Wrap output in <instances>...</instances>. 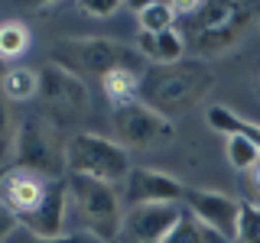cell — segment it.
Listing matches in <instances>:
<instances>
[{"instance_id": "3957f363", "label": "cell", "mask_w": 260, "mask_h": 243, "mask_svg": "<svg viewBox=\"0 0 260 243\" xmlns=\"http://www.w3.org/2000/svg\"><path fill=\"white\" fill-rule=\"evenodd\" d=\"M52 65L72 71V75H111L117 68H130L134 55L114 39L101 36H81V39H62L52 46Z\"/></svg>"}, {"instance_id": "83f0119b", "label": "cell", "mask_w": 260, "mask_h": 243, "mask_svg": "<svg viewBox=\"0 0 260 243\" xmlns=\"http://www.w3.org/2000/svg\"><path fill=\"white\" fill-rule=\"evenodd\" d=\"M0 182H4V169H0Z\"/></svg>"}, {"instance_id": "cb8c5ba5", "label": "cell", "mask_w": 260, "mask_h": 243, "mask_svg": "<svg viewBox=\"0 0 260 243\" xmlns=\"http://www.w3.org/2000/svg\"><path fill=\"white\" fill-rule=\"evenodd\" d=\"M244 198H247V205L260 208V159L244 172Z\"/></svg>"}, {"instance_id": "5b68a950", "label": "cell", "mask_w": 260, "mask_h": 243, "mask_svg": "<svg viewBox=\"0 0 260 243\" xmlns=\"http://www.w3.org/2000/svg\"><path fill=\"white\" fill-rule=\"evenodd\" d=\"M13 159L16 169H26L43 178H59L65 172V143H59L52 124L32 117L23 120V127H16Z\"/></svg>"}, {"instance_id": "7c38bea8", "label": "cell", "mask_w": 260, "mask_h": 243, "mask_svg": "<svg viewBox=\"0 0 260 243\" xmlns=\"http://www.w3.org/2000/svg\"><path fill=\"white\" fill-rule=\"evenodd\" d=\"M65 217H69V185L62 178H52L46 188V198L23 221V227L36 237H59V233H65Z\"/></svg>"}, {"instance_id": "4fadbf2b", "label": "cell", "mask_w": 260, "mask_h": 243, "mask_svg": "<svg viewBox=\"0 0 260 243\" xmlns=\"http://www.w3.org/2000/svg\"><path fill=\"white\" fill-rule=\"evenodd\" d=\"M137 46H140V55L153 59L156 65H176V62H182L185 36L176 26L166 29V32H140V36H137Z\"/></svg>"}, {"instance_id": "e0dca14e", "label": "cell", "mask_w": 260, "mask_h": 243, "mask_svg": "<svg viewBox=\"0 0 260 243\" xmlns=\"http://www.w3.org/2000/svg\"><path fill=\"white\" fill-rule=\"evenodd\" d=\"M101 85H104V94L114 101V107H117V104L137 101V94H140V75H137L134 68H117V71H111V75L101 78Z\"/></svg>"}, {"instance_id": "603a6c76", "label": "cell", "mask_w": 260, "mask_h": 243, "mask_svg": "<svg viewBox=\"0 0 260 243\" xmlns=\"http://www.w3.org/2000/svg\"><path fill=\"white\" fill-rule=\"evenodd\" d=\"M13 143H16V127H13L10 101L0 94V162H7L13 156Z\"/></svg>"}, {"instance_id": "8fae6325", "label": "cell", "mask_w": 260, "mask_h": 243, "mask_svg": "<svg viewBox=\"0 0 260 243\" xmlns=\"http://www.w3.org/2000/svg\"><path fill=\"white\" fill-rule=\"evenodd\" d=\"M124 194L130 201V208L140 205H176L179 198H185L182 182H176L173 175L156 172V169H130V175L124 178Z\"/></svg>"}, {"instance_id": "44dd1931", "label": "cell", "mask_w": 260, "mask_h": 243, "mask_svg": "<svg viewBox=\"0 0 260 243\" xmlns=\"http://www.w3.org/2000/svg\"><path fill=\"white\" fill-rule=\"evenodd\" d=\"M257 159H260V149L250 140H244V136H228V162H231L234 169L247 172Z\"/></svg>"}, {"instance_id": "7a4b0ae2", "label": "cell", "mask_w": 260, "mask_h": 243, "mask_svg": "<svg viewBox=\"0 0 260 243\" xmlns=\"http://www.w3.org/2000/svg\"><path fill=\"white\" fill-rule=\"evenodd\" d=\"M65 172L117 185L130 175L127 149L101 133H72L65 140Z\"/></svg>"}, {"instance_id": "9c48e42d", "label": "cell", "mask_w": 260, "mask_h": 243, "mask_svg": "<svg viewBox=\"0 0 260 243\" xmlns=\"http://www.w3.org/2000/svg\"><path fill=\"white\" fill-rule=\"evenodd\" d=\"M185 205H189V214L195 217V221H202L221 240L234 243V237H238L241 201L228 198V194H221V191H189L185 188Z\"/></svg>"}, {"instance_id": "5bb4252c", "label": "cell", "mask_w": 260, "mask_h": 243, "mask_svg": "<svg viewBox=\"0 0 260 243\" xmlns=\"http://www.w3.org/2000/svg\"><path fill=\"white\" fill-rule=\"evenodd\" d=\"M208 124H211V130H218V133L244 136V140H250L260 149V124H250V120L238 117L234 110H228V107H208Z\"/></svg>"}, {"instance_id": "277c9868", "label": "cell", "mask_w": 260, "mask_h": 243, "mask_svg": "<svg viewBox=\"0 0 260 243\" xmlns=\"http://www.w3.org/2000/svg\"><path fill=\"white\" fill-rule=\"evenodd\" d=\"M69 205L78 208V217L85 221V230L94 233L98 240L111 243L120 230V201L114 185L94 182L85 175H69Z\"/></svg>"}, {"instance_id": "7402d4cb", "label": "cell", "mask_w": 260, "mask_h": 243, "mask_svg": "<svg viewBox=\"0 0 260 243\" xmlns=\"http://www.w3.org/2000/svg\"><path fill=\"white\" fill-rule=\"evenodd\" d=\"M234 243H260V208L241 201V217H238V237Z\"/></svg>"}, {"instance_id": "4316f807", "label": "cell", "mask_w": 260, "mask_h": 243, "mask_svg": "<svg viewBox=\"0 0 260 243\" xmlns=\"http://www.w3.org/2000/svg\"><path fill=\"white\" fill-rule=\"evenodd\" d=\"M4 75H7V62L0 59V81H4Z\"/></svg>"}, {"instance_id": "d4e9b609", "label": "cell", "mask_w": 260, "mask_h": 243, "mask_svg": "<svg viewBox=\"0 0 260 243\" xmlns=\"http://www.w3.org/2000/svg\"><path fill=\"white\" fill-rule=\"evenodd\" d=\"M16 227H20V221H16V217L10 214V211H7L4 205H0V243H4L7 237H10V233L16 230Z\"/></svg>"}, {"instance_id": "ffe728a7", "label": "cell", "mask_w": 260, "mask_h": 243, "mask_svg": "<svg viewBox=\"0 0 260 243\" xmlns=\"http://www.w3.org/2000/svg\"><path fill=\"white\" fill-rule=\"evenodd\" d=\"M4 243H104V240H98L94 233H88V230L59 233V237H36V233H29L26 227H16V230H13Z\"/></svg>"}, {"instance_id": "6da1fadb", "label": "cell", "mask_w": 260, "mask_h": 243, "mask_svg": "<svg viewBox=\"0 0 260 243\" xmlns=\"http://www.w3.org/2000/svg\"><path fill=\"white\" fill-rule=\"evenodd\" d=\"M215 78L202 62H176V65H156L140 78V101L153 107L162 117H176V113L192 110L202 101Z\"/></svg>"}, {"instance_id": "52a82bcc", "label": "cell", "mask_w": 260, "mask_h": 243, "mask_svg": "<svg viewBox=\"0 0 260 243\" xmlns=\"http://www.w3.org/2000/svg\"><path fill=\"white\" fill-rule=\"evenodd\" d=\"M111 127H114V143L124 149H159L173 140V124L143 101L117 104L111 110Z\"/></svg>"}, {"instance_id": "d6986e66", "label": "cell", "mask_w": 260, "mask_h": 243, "mask_svg": "<svg viewBox=\"0 0 260 243\" xmlns=\"http://www.w3.org/2000/svg\"><path fill=\"white\" fill-rule=\"evenodd\" d=\"M137 20H140V32H166L176 26L173 4H143L137 10Z\"/></svg>"}, {"instance_id": "ba28073f", "label": "cell", "mask_w": 260, "mask_h": 243, "mask_svg": "<svg viewBox=\"0 0 260 243\" xmlns=\"http://www.w3.org/2000/svg\"><path fill=\"white\" fill-rule=\"evenodd\" d=\"M182 208L179 205H140L120 217V237L124 243H162L176 227Z\"/></svg>"}, {"instance_id": "ac0fdd59", "label": "cell", "mask_w": 260, "mask_h": 243, "mask_svg": "<svg viewBox=\"0 0 260 243\" xmlns=\"http://www.w3.org/2000/svg\"><path fill=\"white\" fill-rule=\"evenodd\" d=\"M29 49V29L20 20H7L0 23V59H20Z\"/></svg>"}, {"instance_id": "8992f818", "label": "cell", "mask_w": 260, "mask_h": 243, "mask_svg": "<svg viewBox=\"0 0 260 243\" xmlns=\"http://www.w3.org/2000/svg\"><path fill=\"white\" fill-rule=\"evenodd\" d=\"M39 101L46 107V117L55 130L72 127L85 117L88 110V88L85 81L72 71L59 68V65H46L39 68Z\"/></svg>"}, {"instance_id": "9a60e30c", "label": "cell", "mask_w": 260, "mask_h": 243, "mask_svg": "<svg viewBox=\"0 0 260 243\" xmlns=\"http://www.w3.org/2000/svg\"><path fill=\"white\" fill-rule=\"evenodd\" d=\"M0 94H4L7 101H29V97H36L39 94V71L23 68V65L7 68L4 81H0Z\"/></svg>"}, {"instance_id": "30bf717a", "label": "cell", "mask_w": 260, "mask_h": 243, "mask_svg": "<svg viewBox=\"0 0 260 243\" xmlns=\"http://www.w3.org/2000/svg\"><path fill=\"white\" fill-rule=\"evenodd\" d=\"M49 182L52 178H43L36 172H26V169H10V172H4V182H0V205L23 224L46 198Z\"/></svg>"}, {"instance_id": "484cf974", "label": "cell", "mask_w": 260, "mask_h": 243, "mask_svg": "<svg viewBox=\"0 0 260 243\" xmlns=\"http://www.w3.org/2000/svg\"><path fill=\"white\" fill-rule=\"evenodd\" d=\"M85 10L94 13V16H111L114 10H117V4H85Z\"/></svg>"}, {"instance_id": "2e32d148", "label": "cell", "mask_w": 260, "mask_h": 243, "mask_svg": "<svg viewBox=\"0 0 260 243\" xmlns=\"http://www.w3.org/2000/svg\"><path fill=\"white\" fill-rule=\"evenodd\" d=\"M162 243H228V240H221L215 230H208L202 221H195L189 211H182L179 221H176V227L166 233Z\"/></svg>"}]
</instances>
